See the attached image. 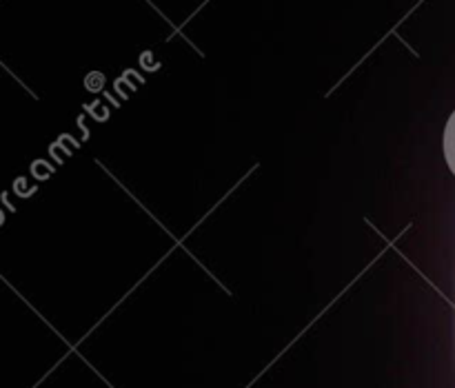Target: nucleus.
Masks as SVG:
<instances>
[{"instance_id":"nucleus-1","label":"nucleus","mask_w":455,"mask_h":388,"mask_svg":"<svg viewBox=\"0 0 455 388\" xmlns=\"http://www.w3.org/2000/svg\"><path fill=\"white\" fill-rule=\"evenodd\" d=\"M447 155H449V162H451L453 171H455V115L449 124V131H447Z\"/></svg>"}]
</instances>
